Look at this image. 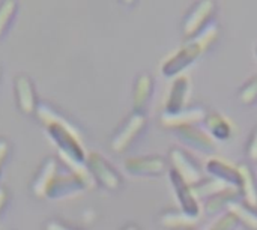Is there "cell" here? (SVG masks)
<instances>
[{
	"instance_id": "cell-1",
	"label": "cell",
	"mask_w": 257,
	"mask_h": 230,
	"mask_svg": "<svg viewBox=\"0 0 257 230\" xmlns=\"http://www.w3.org/2000/svg\"><path fill=\"white\" fill-rule=\"evenodd\" d=\"M145 127H146V114L140 111H133L111 137L110 148L117 154L125 152L134 143V140L143 133Z\"/></svg>"
},
{
	"instance_id": "cell-2",
	"label": "cell",
	"mask_w": 257,
	"mask_h": 230,
	"mask_svg": "<svg viewBox=\"0 0 257 230\" xmlns=\"http://www.w3.org/2000/svg\"><path fill=\"white\" fill-rule=\"evenodd\" d=\"M205 53L203 47L196 41V39H190L182 48H179L173 56H170L164 63H163V74L166 77H178L182 75V72L193 63L197 60V57H200Z\"/></svg>"
},
{
	"instance_id": "cell-3",
	"label": "cell",
	"mask_w": 257,
	"mask_h": 230,
	"mask_svg": "<svg viewBox=\"0 0 257 230\" xmlns=\"http://www.w3.org/2000/svg\"><path fill=\"white\" fill-rule=\"evenodd\" d=\"M167 161H169V167L173 172H176L191 187L203 179V172L199 167L197 161L184 149L172 148L169 151V160Z\"/></svg>"
},
{
	"instance_id": "cell-4",
	"label": "cell",
	"mask_w": 257,
	"mask_h": 230,
	"mask_svg": "<svg viewBox=\"0 0 257 230\" xmlns=\"http://www.w3.org/2000/svg\"><path fill=\"white\" fill-rule=\"evenodd\" d=\"M125 170L137 178H157L169 170V161L161 155H142L125 160Z\"/></svg>"
},
{
	"instance_id": "cell-5",
	"label": "cell",
	"mask_w": 257,
	"mask_h": 230,
	"mask_svg": "<svg viewBox=\"0 0 257 230\" xmlns=\"http://www.w3.org/2000/svg\"><path fill=\"white\" fill-rule=\"evenodd\" d=\"M87 169H89L93 181L99 182L105 190L116 191L122 187V176L98 152H92L87 157Z\"/></svg>"
},
{
	"instance_id": "cell-6",
	"label": "cell",
	"mask_w": 257,
	"mask_h": 230,
	"mask_svg": "<svg viewBox=\"0 0 257 230\" xmlns=\"http://www.w3.org/2000/svg\"><path fill=\"white\" fill-rule=\"evenodd\" d=\"M169 179H170L172 188H173V191L176 194L179 209L182 212H185L187 215L193 217V218H199L200 217V202L196 197V194L193 191V187L190 184H187L172 169H169Z\"/></svg>"
},
{
	"instance_id": "cell-7",
	"label": "cell",
	"mask_w": 257,
	"mask_h": 230,
	"mask_svg": "<svg viewBox=\"0 0 257 230\" xmlns=\"http://www.w3.org/2000/svg\"><path fill=\"white\" fill-rule=\"evenodd\" d=\"M173 133L182 143H185L188 148L197 152L212 154L215 151V140L208 134L206 130H202L197 125L179 127V128H175Z\"/></svg>"
},
{
	"instance_id": "cell-8",
	"label": "cell",
	"mask_w": 257,
	"mask_h": 230,
	"mask_svg": "<svg viewBox=\"0 0 257 230\" xmlns=\"http://www.w3.org/2000/svg\"><path fill=\"white\" fill-rule=\"evenodd\" d=\"M214 12H215L214 0H199L184 18L182 23L184 35L188 38H194L208 24V20L212 17Z\"/></svg>"
},
{
	"instance_id": "cell-9",
	"label": "cell",
	"mask_w": 257,
	"mask_h": 230,
	"mask_svg": "<svg viewBox=\"0 0 257 230\" xmlns=\"http://www.w3.org/2000/svg\"><path fill=\"white\" fill-rule=\"evenodd\" d=\"M208 114V110L202 105H191L185 107L178 113H164L161 114V125L164 128H179L185 125H199L200 122L205 121Z\"/></svg>"
},
{
	"instance_id": "cell-10",
	"label": "cell",
	"mask_w": 257,
	"mask_h": 230,
	"mask_svg": "<svg viewBox=\"0 0 257 230\" xmlns=\"http://www.w3.org/2000/svg\"><path fill=\"white\" fill-rule=\"evenodd\" d=\"M190 92H191V80L188 75H178L170 87L164 113H178L182 108L187 107V102L190 99Z\"/></svg>"
},
{
	"instance_id": "cell-11",
	"label": "cell",
	"mask_w": 257,
	"mask_h": 230,
	"mask_svg": "<svg viewBox=\"0 0 257 230\" xmlns=\"http://www.w3.org/2000/svg\"><path fill=\"white\" fill-rule=\"evenodd\" d=\"M205 172L211 176L215 178L217 181L223 182L227 187L232 188H238L241 187V176H239V170L238 166H232L224 160L220 158H211L206 164H205Z\"/></svg>"
},
{
	"instance_id": "cell-12",
	"label": "cell",
	"mask_w": 257,
	"mask_h": 230,
	"mask_svg": "<svg viewBox=\"0 0 257 230\" xmlns=\"http://www.w3.org/2000/svg\"><path fill=\"white\" fill-rule=\"evenodd\" d=\"M208 134L217 142H227L233 134V128L230 122L218 111H208L203 121Z\"/></svg>"
},
{
	"instance_id": "cell-13",
	"label": "cell",
	"mask_w": 257,
	"mask_h": 230,
	"mask_svg": "<svg viewBox=\"0 0 257 230\" xmlns=\"http://www.w3.org/2000/svg\"><path fill=\"white\" fill-rule=\"evenodd\" d=\"M154 92V78L151 74H140L136 80L134 90H133V104H134V111L145 113L146 105L151 101Z\"/></svg>"
},
{
	"instance_id": "cell-14",
	"label": "cell",
	"mask_w": 257,
	"mask_h": 230,
	"mask_svg": "<svg viewBox=\"0 0 257 230\" xmlns=\"http://www.w3.org/2000/svg\"><path fill=\"white\" fill-rule=\"evenodd\" d=\"M199 218H193L181 209H166L158 217L160 227L167 230H187L194 227Z\"/></svg>"
},
{
	"instance_id": "cell-15",
	"label": "cell",
	"mask_w": 257,
	"mask_h": 230,
	"mask_svg": "<svg viewBox=\"0 0 257 230\" xmlns=\"http://www.w3.org/2000/svg\"><path fill=\"white\" fill-rule=\"evenodd\" d=\"M241 199H242V196L238 188L227 187L223 191H220L218 194L205 200V212L208 215H215V214H220L221 211L226 212L230 203L241 200Z\"/></svg>"
},
{
	"instance_id": "cell-16",
	"label": "cell",
	"mask_w": 257,
	"mask_h": 230,
	"mask_svg": "<svg viewBox=\"0 0 257 230\" xmlns=\"http://www.w3.org/2000/svg\"><path fill=\"white\" fill-rule=\"evenodd\" d=\"M238 170L241 176L239 191H241L242 200L248 203L250 206L257 208V179L254 170L250 167V164H245V163L238 164Z\"/></svg>"
},
{
	"instance_id": "cell-17",
	"label": "cell",
	"mask_w": 257,
	"mask_h": 230,
	"mask_svg": "<svg viewBox=\"0 0 257 230\" xmlns=\"http://www.w3.org/2000/svg\"><path fill=\"white\" fill-rule=\"evenodd\" d=\"M227 212L233 214L239 224L245 226L248 230H257V209L245 203L242 199L230 203Z\"/></svg>"
},
{
	"instance_id": "cell-18",
	"label": "cell",
	"mask_w": 257,
	"mask_h": 230,
	"mask_svg": "<svg viewBox=\"0 0 257 230\" xmlns=\"http://www.w3.org/2000/svg\"><path fill=\"white\" fill-rule=\"evenodd\" d=\"M15 90H17V98H18V105L24 113H33L36 105H35V95H33V87L30 80L26 75H20L15 83Z\"/></svg>"
},
{
	"instance_id": "cell-19",
	"label": "cell",
	"mask_w": 257,
	"mask_h": 230,
	"mask_svg": "<svg viewBox=\"0 0 257 230\" xmlns=\"http://www.w3.org/2000/svg\"><path fill=\"white\" fill-rule=\"evenodd\" d=\"M56 170H57L56 161H54L53 158L47 160L45 164L42 166L41 172H39V176H38V178L35 179V182H33V193H35L36 196L42 197V196L47 194V190H48L51 181H53L54 176H56Z\"/></svg>"
},
{
	"instance_id": "cell-20",
	"label": "cell",
	"mask_w": 257,
	"mask_h": 230,
	"mask_svg": "<svg viewBox=\"0 0 257 230\" xmlns=\"http://www.w3.org/2000/svg\"><path fill=\"white\" fill-rule=\"evenodd\" d=\"M224 188H227V185H224L223 182L217 181L215 178H203L200 182H197L196 185H193V191L196 194V197L200 200H208L209 197L218 194L220 191H223Z\"/></svg>"
},
{
	"instance_id": "cell-21",
	"label": "cell",
	"mask_w": 257,
	"mask_h": 230,
	"mask_svg": "<svg viewBox=\"0 0 257 230\" xmlns=\"http://www.w3.org/2000/svg\"><path fill=\"white\" fill-rule=\"evenodd\" d=\"M218 26L215 24V23H209V24H206L194 38H191V39H196L202 47H203V50L206 51L214 42H215V39L218 38Z\"/></svg>"
},
{
	"instance_id": "cell-22",
	"label": "cell",
	"mask_w": 257,
	"mask_h": 230,
	"mask_svg": "<svg viewBox=\"0 0 257 230\" xmlns=\"http://www.w3.org/2000/svg\"><path fill=\"white\" fill-rule=\"evenodd\" d=\"M238 99L242 105H253L257 101V74L253 75L238 92Z\"/></svg>"
},
{
	"instance_id": "cell-23",
	"label": "cell",
	"mask_w": 257,
	"mask_h": 230,
	"mask_svg": "<svg viewBox=\"0 0 257 230\" xmlns=\"http://www.w3.org/2000/svg\"><path fill=\"white\" fill-rule=\"evenodd\" d=\"M238 227H239V221L236 220V217L226 211L206 230H236Z\"/></svg>"
},
{
	"instance_id": "cell-24",
	"label": "cell",
	"mask_w": 257,
	"mask_h": 230,
	"mask_svg": "<svg viewBox=\"0 0 257 230\" xmlns=\"http://www.w3.org/2000/svg\"><path fill=\"white\" fill-rule=\"evenodd\" d=\"M15 8H17V2L15 0H3L0 3V35L5 30L9 18L15 12Z\"/></svg>"
},
{
	"instance_id": "cell-25",
	"label": "cell",
	"mask_w": 257,
	"mask_h": 230,
	"mask_svg": "<svg viewBox=\"0 0 257 230\" xmlns=\"http://www.w3.org/2000/svg\"><path fill=\"white\" fill-rule=\"evenodd\" d=\"M245 155L248 158L250 163H254L257 164V124L254 125L250 137H248V142H247V146H245Z\"/></svg>"
},
{
	"instance_id": "cell-26",
	"label": "cell",
	"mask_w": 257,
	"mask_h": 230,
	"mask_svg": "<svg viewBox=\"0 0 257 230\" xmlns=\"http://www.w3.org/2000/svg\"><path fill=\"white\" fill-rule=\"evenodd\" d=\"M47 230H74V229H69V227H65V226H63V224H60V223L51 221V223H48V224H47Z\"/></svg>"
},
{
	"instance_id": "cell-27",
	"label": "cell",
	"mask_w": 257,
	"mask_h": 230,
	"mask_svg": "<svg viewBox=\"0 0 257 230\" xmlns=\"http://www.w3.org/2000/svg\"><path fill=\"white\" fill-rule=\"evenodd\" d=\"M6 152H8V145L0 142V166H2V163H3V160L6 157Z\"/></svg>"
},
{
	"instance_id": "cell-28",
	"label": "cell",
	"mask_w": 257,
	"mask_h": 230,
	"mask_svg": "<svg viewBox=\"0 0 257 230\" xmlns=\"http://www.w3.org/2000/svg\"><path fill=\"white\" fill-rule=\"evenodd\" d=\"M5 202H6V193H5L3 188H0V209H2V206L5 205Z\"/></svg>"
},
{
	"instance_id": "cell-29",
	"label": "cell",
	"mask_w": 257,
	"mask_h": 230,
	"mask_svg": "<svg viewBox=\"0 0 257 230\" xmlns=\"http://www.w3.org/2000/svg\"><path fill=\"white\" fill-rule=\"evenodd\" d=\"M122 230H140V229H139L136 224H128V226H125Z\"/></svg>"
},
{
	"instance_id": "cell-30",
	"label": "cell",
	"mask_w": 257,
	"mask_h": 230,
	"mask_svg": "<svg viewBox=\"0 0 257 230\" xmlns=\"http://www.w3.org/2000/svg\"><path fill=\"white\" fill-rule=\"evenodd\" d=\"M122 2H123V3H126V5H133L136 0H122Z\"/></svg>"
},
{
	"instance_id": "cell-31",
	"label": "cell",
	"mask_w": 257,
	"mask_h": 230,
	"mask_svg": "<svg viewBox=\"0 0 257 230\" xmlns=\"http://www.w3.org/2000/svg\"><path fill=\"white\" fill-rule=\"evenodd\" d=\"M187 230H197L196 227H190V229H187Z\"/></svg>"
},
{
	"instance_id": "cell-32",
	"label": "cell",
	"mask_w": 257,
	"mask_h": 230,
	"mask_svg": "<svg viewBox=\"0 0 257 230\" xmlns=\"http://www.w3.org/2000/svg\"><path fill=\"white\" fill-rule=\"evenodd\" d=\"M256 54H257V48H256Z\"/></svg>"
}]
</instances>
